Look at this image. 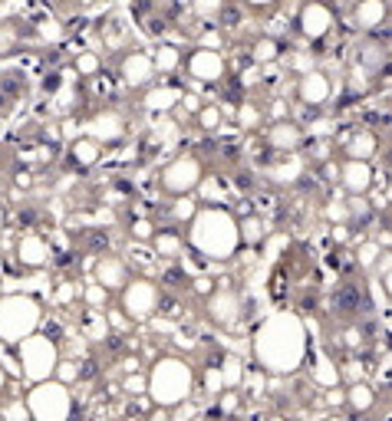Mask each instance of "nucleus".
Listing matches in <instances>:
<instances>
[{
    "mask_svg": "<svg viewBox=\"0 0 392 421\" xmlns=\"http://www.w3.org/2000/svg\"><path fill=\"white\" fill-rule=\"evenodd\" d=\"M251 356L267 376H293L307 359V326L297 313H274L257 323Z\"/></svg>",
    "mask_w": 392,
    "mask_h": 421,
    "instance_id": "obj_1",
    "label": "nucleus"
},
{
    "mask_svg": "<svg viewBox=\"0 0 392 421\" xmlns=\"http://www.w3.org/2000/svg\"><path fill=\"white\" fill-rule=\"evenodd\" d=\"M188 247L205 260L225 263L241 250V221L227 204H201L192 224L185 227Z\"/></svg>",
    "mask_w": 392,
    "mask_h": 421,
    "instance_id": "obj_2",
    "label": "nucleus"
},
{
    "mask_svg": "<svg viewBox=\"0 0 392 421\" xmlns=\"http://www.w3.org/2000/svg\"><path fill=\"white\" fill-rule=\"evenodd\" d=\"M145 372H149V391H145V395H149V402L155 408L172 411L175 405L195 398L198 372L185 356H175V352L155 356V362H152Z\"/></svg>",
    "mask_w": 392,
    "mask_h": 421,
    "instance_id": "obj_3",
    "label": "nucleus"
},
{
    "mask_svg": "<svg viewBox=\"0 0 392 421\" xmlns=\"http://www.w3.org/2000/svg\"><path fill=\"white\" fill-rule=\"evenodd\" d=\"M43 326V303L33 293H7L0 296V343L17 346Z\"/></svg>",
    "mask_w": 392,
    "mask_h": 421,
    "instance_id": "obj_4",
    "label": "nucleus"
},
{
    "mask_svg": "<svg viewBox=\"0 0 392 421\" xmlns=\"http://www.w3.org/2000/svg\"><path fill=\"white\" fill-rule=\"evenodd\" d=\"M63 352L60 343L50 336V332H33L23 343H17V365H20V376L27 382H43V378L56 376V365H60Z\"/></svg>",
    "mask_w": 392,
    "mask_h": 421,
    "instance_id": "obj_5",
    "label": "nucleus"
},
{
    "mask_svg": "<svg viewBox=\"0 0 392 421\" xmlns=\"http://www.w3.org/2000/svg\"><path fill=\"white\" fill-rule=\"evenodd\" d=\"M27 408H30V418H37V421H66V418H73V411H76L73 385L60 382L56 376L43 378V382H30Z\"/></svg>",
    "mask_w": 392,
    "mask_h": 421,
    "instance_id": "obj_6",
    "label": "nucleus"
},
{
    "mask_svg": "<svg viewBox=\"0 0 392 421\" xmlns=\"http://www.w3.org/2000/svg\"><path fill=\"white\" fill-rule=\"evenodd\" d=\"M119 310L132 323H149L152 316L158 313V303H162V286L149 280V277H129V283L122 286L119 293Z\"/></svg>",
    "mask_w": 392,
    "mask_h": 421,
    "instance_id": "obj_7",
    "label": "nucleus"
},
{
    "mask_svg": "<svg viewBox=\"0 0 392 421\" xmlns=\"http://www.w3.org/2000/svg\"><path fill=\"white\" fill-rule=\"evenodd\" d=\"M205 181V162L198 158V155H175L165 168H162V175H158V188L165 191V195L178 197V195H195L198 184Z\"/></svg>",
    "mask_w": 392,
    "mask_h": 421,
    "instance_id": "obj_8",
    "label": "nucleus"
},
{
    "mask_svg": "<svg viewBox=\"0 0 392 421\" xmlns=\"http://www.w3.org/2000/svg\"><path fill=\"white\" fill-rule=\"evenodd\" d=\"M185 73L192 76L198 86H214V83H221L227 76V60L221 50L198 43L195 50L185 53Z\"/></svg>",
    "mask_w": 392,
    "mask_h": 421,
    "instance_id": "obj_9",
    "label": "nucleus"
},
{
    "mask_svg": "<svg viewBox=\"0 0 392 421\" xmlns=\"http://www.w3.org/2000/svg\"><path fill=\"white\" fill-rule=\"evenodd\" d=\"M205 316L212 319L218 330H234L241 323L244 316V306H241V293L234 286H214L212 293L205 296Z\"/></svg>",
    "mask_w": 392,
    "mask_h": 421,
    "instance_id": "obj_10",
    "label": "nucleus"
},
{
    "mask_svg": "<svg viewBox=\"0 0 392 421\" xmlns=\"http://www.w3.org/2000/svg\"><path fill=\"white\" fill-rule=\"evenodd\" d=\"M155 60H152V53H142V50H129V53H122L119 60V79L125 89H149L152 83H155Z\"/></svg>",
    "mask_w": 392,
    "mask_h": 421,
    "instance_id": "obj_11",
    "label": "nucleus"
},
{
    "mask_svg": "<svg viewBox=\"0 0 392 421\" xmlns=\"http://www.w3.org/2000/svg\"><path fill=\"white\" fill-rule=\"evenodd\" d=\"M50 260H53V247H50V241H46L43 234L23 230L17 237V263L23 270H43Z\"/></svg>",
    "mask_w": 392,
    "mask_h": 421,
    "instance_id": "obj_12",
    "label": "nucleus"
},
{
    "mask_svg": "<svg viewBox=\"0 0 392 421\" xmlns=\"http://www.w3.org/2000/svg\"><path fill=\"white\" fill-rule=\"evenodd\" d=\"M86 132L92 138H99L103 145H116V142H122V138L129 136V122H125V116H122L119 109H99L90 119Z\"/></svg>",
    "mask_w": 392,
    "mask_h": 421,
    "instance_id": "obj_13",
    "label": "nucleus"
},
{
    "mask_svg": "<svg viewBox=\"0 0 392 421\" xmlns=\"http://www.w3.org/2000/svg\"><path fill=\"white\" fill-rule=\"evenodd\" d=\"M297 27H300L303 36H310V40H323V36L333 30V10L323 3V0H307V3L300 7Z\"/></svg>",
    "mask_w": 392,
    "mask_h": 421,
    "instance_id": "obj_14",
    "label": "nucleus"
},
{
    "mask_svg": "<svg viewBox=\"0 0 392 421\" xmlns=\"http://www.w3.org/2000/svg\"><path fill=\"white\" fill-rule=\"evenodd\" d=\"M129 263L122 260L119 254H99L96 257V263H92V280L96 283H103L109 293H119L122 286L129 283Z\"/></svg>",
    "mask_w": 392,
    "mask_h": 421,
    "instance_id": "obj_15",
    "label": "nucleus"
},
{
    "mask_svg": "<svg viewBox=\"0 0 392 421\" xmlns=\"http://www.w3.org/2000/svg\"><path fill=\"white\" fill-rule=\"evenodd\" d=\"M181 86L175 83H152L149 89H142V109L152 116H172L181 102Z\"/></svg>",
    "mask_w": 392,
    "mask_h": 421,
    "instance_id": "obj_16",
    "label": "nucleus"
},
{
    "mask_svg": "<svg viewBox=\"0 0 392 421\" xmlns=\"http://www.w3.org/2000/svg\"><path fill=\"white\" fill-rule=\"evenodd\" d=\"M333 96V86L330 79L323 73H303L300 83H297V99L303 105H310V109H320V105H327Z\"/></svg>",
    "mask_w": 392,
    "mask_h": 421,
    "instance_id": "obj_17",
    "label": "nucleus"
},
{
    "mask_svg": "<svg viewBox=\"0 0 392 421\" xmlns=\"http://www.w3.org/2000/svg\"><path fill=\"white\" fill-rule=\"evenodd\" d=\"M340 184L349 195H366L369 184H373V165L366 158H347L340 165Z\"/></svg>",
    "mask_w": 392,
    "mask_h": 421,
    "instance_id": "obj_18",
    "label": "nucleus"
},
{
    "mask_svg": "<svg viewBox=\"0 0 392 421\" xmlns=\"http://www.w3.org/2000/svg\"><path fill=\"white\" fill-rule=\"evenodd\" d=\"M264 138H267V145H271L277 155H284V151H297L303 145V129L290 119H277L271 129H267Z\"/></svg>",
    "mask_w": 392,
    "mask_h": 421,
    "instance_id": "obj_19",
    "label": "nucleus"
},
{
    "mask_svg": "<svg viewBox=\"0 0 392 421\" xmlns=\"http://www.w3.org/2000/svg\"><path fill=\"white\" fill-rule=\"evenodd\" d=\"M152 250H155V257H162V260H178L181 254H185V247H188V237L181 234V230H175V227H155V234H152Z\"/></svg>",
    "mask_w": 392,
    "mask_h": 421,
    "instance_id": "obj_20",
    "label": "nucleus"
},
{
    "mask_svg": "<svg viewBox=\"0 0 392 421\" xmlns=\"http://www.w3.org/2000/svg\"><path fill=\"white\" fill-rule=\"evenodd\" d=\"M103 142L92 136H76L73 142H70V162H73L76 168H92L99 165V158H103Z\"/></svg>",
    "mask_w": 392,
    "mask_h": 421,
    "instance_id": "obj_21",
    "label": "nucleus"
},
{
    "mask_svg": "<svg viewBox=\"0 0 392 421\" xmlns=\"http://www.w3.org/2000/svg\"><path fill=\"white\" fill-rule=\"evenodd\" d=\"M152 60H155V69H158V76H175L181 66H185V53H181L178 46L162 43V46H155Z\"/></svg>",
    "mask_w": 392,
    "mask_h": 421,
    "instance_id": "obj_22",
    "label": "nucleus"
},
{
    "mask_svg": "<svg viewBox=\"0 0 392 421\" xmlns=\"http://www.w3.org/2000/svg\"><path fill=\"white\" fill-rule=\"evenodd\" d=\"M353 17H356V27L376 30L379 23L386 20V3H382V0H360L356 10H353Z\"/></svg>",
    "mask_w": 392,
    "mask_h": 421,
    "instance_id": "obj_23",
    "label": "nucleus"
},
{
    "mask_svg": "<svg viewBox=\"0 0 392 421\" xmlns=\"http://www.w3.org/2000/svg\"><path fill=\"white\" fill-rule=\"evenodd\" d=\"M79 326L86 330V336H90L92 343H103L109 332H112V326H109V316H103L96 306H86V316H79Z\"/></svg>",
    "mask_w": 392,
    "mask_h": 421,
    "instance_id": "obj_24",
    "label": "nucleus"
},
{
    "mask_svg": "<svg viewBox=\"0 0 392 421\" xmlns=\"http://www.w3.org/2000/svg\"><path fill=\"white\" fill-rule=\"evenodd\" d=\"M225 119L227 116H225V109H221V102H205L195 112V125L201 129V132H208V136L218 132V129L225 125Z\"/></svg>",
    "mask_w": 392,
    "mask_h": 421,
    "instance_id": "obj_25",
    "label": "nucleus"
},
{
    "mask_svg": "<svg viewBox=\"0 0 392 421\" xmlns=\"http://www.w3.org/2000/svg\"><path fill=\"white\" fill-rule=\"evenodd\" d=\"M198 195H178V197H172V208H168V217L175 221V224H192V217L198 214Z\"/></svg>",
    "mask_w": 392,
    "mask_h": 421,
    "instance_id": "obj_26",
    "label": "nucleus"
},
{
    "mask_svg": "<svg viewBox=\"0 0 392 421\" xmlns=\"http://www.w3.org/2000/svg\"><path fill=\"white\" fill-rule=\"evenodd\" d=\"M280 53H284V46H280V40H274V36H257L254 43H251V60H254L257 66L274 63Z\"/></svg>",
    "mask_w": 392,
    "mask_h": 421,
    "instance_id": "obj_27",
    "label": "nucleus"
},
{
    "mask_svg": "<svg viewBox=\"0 0 392 421\" xmlns=\"http://www.w3.org/2000/svg\"><path fill=\"white\" fill-rule=\"evenodd\" d=\"M376 149H379V142L373 132H356L347 145V158H366V162H369V158L376 155Z\"/></svg>",
    "mask_w": 392,
    "mask_h": 421,
    "instance_id": "obj_28",
    "label": "nucleus"
},
{
    "mask_svg": "<svg viewBox=\"0 0 392 421\" xmlns=\"http://www.w3.org/2000/svg\"><path fill=\"white\" fill-rule=\"evenodd\" d=\"M192 3V14L201 20V23H218L221 14H225L227 0H188Z\"/></svg>",
    "mask_w": 392,
    "mask_h": 421,
    "instance_id": "obj_29",
    "label": "nucleus"
},
{
    "mask_svg": "<svg viewBox=\"0 0 392 421\" xmlns=\"http://www.w3.org/2000/svg\"><path fill=\"white\" fill-rule=\"evenodd\" d=\"M122 391L129 395V398H149L145 391H149V372L142 369V372H122Z\"/></svg>",
    "mask_w": 392,
    "mask_h": 421,
    "instance_id": "obj_30",
    "label": "nucleus"
},
{
    "mask_svg": "<svg viewBox=\"0 0 392 421\" xmlns=\"http://www.w3.org/2000/svg\"><path fill=\"white\" fill-rule=\"evenodd\" d=\"M83 300V283H76V280H63V283H56V290H53V303L56 306H76V303Z\"/></svg>",
    "mask_w": 392,
    "mask_h": 421,
    "instance_id": "obj_31",
    "label": "nucleus"
},
{
    "mask_svg": "<svg viewBox=\"0 0 392 421\" xmlns=\"http://www.w3.org/2000/svg\"><path fill=\"white\" fill-rule=\"evenodd\" d=\"M347 402L353 411H366V408H373V402H376V391L369 389V385H362V382H356V385H349Z\"/></svg>",
    "mask_w": 392,
    "mask_h": 421,
    "instance_id": "obj_32",
    "label": "nucleus"
},
{
    "mask_svg": "<svg viewBox=\"0 0 392 421\" xmlns=\"http://www.w3.org/2000/svg\"><path fill=\"white\" fill-rule=\"evenodd\" d=\"M73 69H76V76H83V79H92V76L103 69V56H99V53H76Z\"/></svg>",
    "mask_w": 392,
    "mask_h": 421,
    "instance_id": "obj_33",
    "label": "nucleus"
},
{
    "mask_svg": "<svg viewBox=\"0 0 392 421\" xmlns=\"http://www.w3.org/2000/svg\"><path fill=\"white\" fill-rule=\"evenodd\" d=\"M201 385H205V395H212L218 398L221 391L227 389L225 385V372H221V365H208L205 372H201Z\"/></svg>",
    "mask_w": 392,
    "mask_h": 421,
    "instance_id": "obj_34",
    "label": "nucleus"
},
{
    "mask_svg": "<svg viewBox=\"0 0 392 421\" xmlns=\"http://www.w3.org/2000/svg\"><path fill=\"white\" fill-rule=\"evenodd\" d=\"M260 116H264V109H260V105L244 102V105H238V112H234V122L241 125L244 132H251V129H257V125H260Z\"/></svg>",
    "mask_w": 392,
    "mask_h": 421,
    "instance_id": "obj_35",
    "label": "nucleus"
},
{
    "mask_svg": "<svg viewBox=\"0 0 392 421\" xmlns=\"http://www.w3.org/2000/svg\"><path fill=\"white\" fill-rule=\"evenodd\" d=\"M221 372H225V385H227V389H241V382H244V365H241V359H234V356H225V359H221Z\"/></svg>",
    "mask_w": 392,
    "mask_h": 421,
    "instance_id": "obj_36",
    "label": "nucleus"
},
{
    "mask_svg": "<svg viewBox=\"0 0 392 421\" xmlns=\"http://www.w3.org/2000/svg\"><path fill=\"white\" fill-rule=\"evenodd\" d=\"M56 378H60V382H66V385H76V382L83 378V362H79V359H66V356H63L60 365H56Z\"/></svg>",
    "mask_w": 392,
    "mask_h": 421,
    "instance_id": "obj_37",
    "label": "nucleus"
},
{
    "mask_svg": "<svg viewBox=\"0 0 392 421\" xmlns=\"http://www.w3.org/2000/svg\"><path fill=\"white\" fill-rule=\"evenodd\" d=\"M241 221V241L244 244H260L264 241V224H260V217H238Z\"/></svg>",
    "mask_w": 392,
    "mask_h": 421,
    "instance_id": "obj_38",
    "label": "nucleus"
},
{
    "mask_svg": "<svg viewBox=\"0 0 392 421\" xmlns=\"http://www.w3.org/2000/svg\"><path fill=\"white\" fill-rule=\"evenodd\" d=\"M205 204H225L221 197H225V191H221V181H214V178H205L201 184H198V191H195Z\"/></svg>",
    "mask_w": 392,
    "mask_h": 421,
    "instance_id": "obj_39",
    "label": "nucleus"
},
{
    "mask_svg": "<svg viewBox=\"0 0 392 421\" xmlns=\"http://www.w3.org/2000/svg\"><path fill=\"white\" fill-rule=\"evenodd\" d=\"M83 303H86V306H96V310H103V306L109 303V290L103 283H96V280H92L90 286H83Z\"/></svg>",
    "mask_w": 392,
    "mask_h": 421,
    "instance_id": "obj_40",
    "label": "nucleus"
},
{
    "mask_svg": "<svg viewBox=\"0 0 392 421\" xmlns=\"http://www.w3.org/2000/svg\"><path fill=\"white\" fill-rule=\"evenodd\" d=\"M152 234H155V221L152 217H136L129 224V237L132 241H152Z\"/></svg>",
    "mask_w": 392,
    "mask_h": 421,
    "instance_id": "obj_41",
    "label": "nucleus"
},
{
    "mask_svg": "<svg viewBox=\"0 0 392 421\" xmlns=\"http://www.w3.org/2000/svg\"><path fill=\"white\" fill-rule=\"evenodd\" d=\"M379 254H382V247H379L376 241L362 244L360 250H356V263H362V267H373V263L379 260Z\"/></svg>",
    "mask_w": 392,
    "mask_h": 421,
    "instance_id": "obj_42",
    "label": "nucleus"
},
{
    "mask_svg": "<svg viewBox=\"0 0 392 421\" xmlns=\"http://www.w3.org/2000/svg\"><path fill=\"white\" fill-rule=\"evenodd\" d=\"M0 415H3V418H20V421H27V418H30L27 398H17V402H10V405H3V408H0Z\"/></svg>",
    "mask_w": 392,
    "mask_h": 421,
    "instance_id": "obj_43",
    "label": "nucleus"
},
{
    "mask_svg": "<svg viewBox=\"0 0 392 421\" xmlns=\"http://www.w3.org/2000/svg\"><path fill=\"white\" fill-rule=\"evenodd\" d=\"M109 326H112L116 332H129L132 326H136V323H132L129 316L122 313V310H112V313H109Z\"/></svg>",
    "mask_w": 392,
    "mask_h": 421,
    "instance_id": "obj_44",
    "label": "nucleus"
},
{
    "mask_svg": "<svg viewBox=\"0 0 392 421\" xmlns=\"http://www.w3.org/2000/svg\"><path fill=\"white\" fill-rule=\"evenodd\" d=\"M181 112H188V116H195L198 109H201V105H205V99H201V96H195V92H181Z\"/></svg>",
    "mask_w": 392,
    "mask_h": 421,
    "instance_id": "obj_45",
    "label": "nucleus"
},
{
    "mask_svg": "<svg viewBox=\"0 0 392 421\" xmlns=\"http://www.w3.org/2000/svg\"><path fill=\"white\" fill-rule=\"evenodd\" d=\"M214 286H218V283H214L212 277H195V280H192V290H195L198 296H208Z\"/></svg>",
    "mask_w": 392,
    "mask_h": 421,
    "instance_id": "obj_46",
    "label": "nucleus"
},
{
    "mask_svg": "<svg viewBox=\"0 0 392 421\" xmlns=\"http://www.w3.org/2000/svg\"><path fill=\"white\" fill-rule=\"evenodd\" d=\"M122 372H142V359L138 356H125L122 359Z\"/></svg>",
    "mask_w": 392,
    "mask_h": 421,
    "instance_id": "obj_47",
    "label": "nucleus"
},
{
    "mask_svg": "<svg viewBox=\"0 0 392 421\" xmlns=\"http://www.w3.org/2000/svg\"><path fill=\"white\" fill-rule=\"evenodd\" d=\"M244 3H247L251 10H267V7H274L277 0H244Z\"/></svg>",
    "mask_w": 392,
    "mask_h": 421,
    "instance_id": "obj_48",
    "label": "nucleus"
},
{
    "mask_svg": "<svg viewBox=\"0 0 392 421\" xmlns=\"http://www.w3.org/2000/svg\"><path fill=\"white\" fill-rule=\"evenodd\" d=\"M63 136L70 138V142L76 138V122H73V119H66V122H63Z\"/></svg>",
    "mask_w": 392,
    "mask_h": 421,
    "instance_id": "obj_49",
    "label": "nucleus"
},
{
    "mask_svg": "<svg viewBox=\"0 0 392 421\" xmlns=\"http://www.w3.org/2000/svg\"><path fill=\"white\" fill-rule=\"evenodd\" d=\"M7 385H10V378H7V369L0 365V398H3V391H7Z\"/></svg>",
    "mask_w": 392,
    "mask_h": 421,
    "instance_id": "obj_50",
    "label": "nucleus"
},
{
    "mask_svg": "<svg viewBox=\"0 0 392 421\" xmlns=\"http://www.w3.org/2000/svg\"><path fill=\"white\" fill-rule=\"evenodd\" d=\"M382 283H386V290H389V296H392V270L382 273Z\"/></svg>",
    "mask_w": 392,
    "mask_h": 421,
    "instance_id": "obj_51",
    "label": "nucleus"
},
{
    "mask_svg": "<svg viewBox=\"0 0 392 421\" xmlns=\"http://www.w3.org/2000/svg\"><path fill=\"white\" fill-rule=\"evenodd\" d=\"M7 227V210H3V204H0V230Z\"/></svg>",
    "mask_w": 392,
    "mask_h": 421,
    "instance_id": "obj_52",
    "label": "nucleus"
},
{
    "mask_svg": "<svg viewBox=\"0 0 392 421\" xmlns=\"http://www.w3.org/2000/svg\"><path fill=\"white\" fill-rule=\"evenodd\" d=\"M40 3H63V0H40Z\"/></svg>",
    "mask_w": 392,
    "mask_h": 421,
    "instance_id": "obj_53",
    "label": "nucleus"
}]
</instances>
